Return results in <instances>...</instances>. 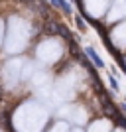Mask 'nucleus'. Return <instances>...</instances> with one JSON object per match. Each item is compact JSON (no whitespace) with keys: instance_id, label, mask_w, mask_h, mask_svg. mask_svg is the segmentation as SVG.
Wrapping results in <instances>:
<instances>
[{"instance_id":"1","label":"nucleus","mask_w":126,"mask_h":132,"mask_svg":"<svg viewBox=\"0 0 126 132\" xmlns=\"http://www.w3.org/2000/svg\"><path fill=\"white\" fill-rule=\"evenodd\" d=\"M85 53H87V55H89V59H91V61L95 63V67H99V69H103V67H104L103 59L99 57V53H97V51H95L93 47H91V45H87V47H85Z\"/></svg>"},{"instance_id":"2","label":"nucleus","mask_w":126,"mask_h":132,"mask_svg":"<svg viewBox=\"0 0 126 132\" xmlns=\"http://www.w3.org/2000/svg\"><path fill=\"white\" fill-rule=\"evenodd\" d=\"M51 4H55V6H59L61 10L65 12V14H71L73 12V8H71V4L67 2V0H51Z\"/></svg>"},{"instance_id":"3","label":"nucleus","mask_w":126,"mask_h":132,"mask_svg":"<svg viewBox=\"0 0 126 132\" xmlns=\"http://www.w3.org/2000/svg\"><path fill=\"white\" fill-rule=\"evenodd\" d=\"M77 28H79V30H85V22H83L81 16H77Z\"/></svg>"},{"instance_id":"4","label":"nucleus","mask_w":126,"mask_h":132,"mask_svg":"<svg viewBox=\"0 0 126 132\" xmlns=\"http://www.w3.org/2000/svg\"><path fill=\"white\" fill-rule=\"evenodd\" d=\"M108 81H110V85H112V89H114V91H118V83H116V79H114V77H108Z\"/></svg>"}]
</instances>
